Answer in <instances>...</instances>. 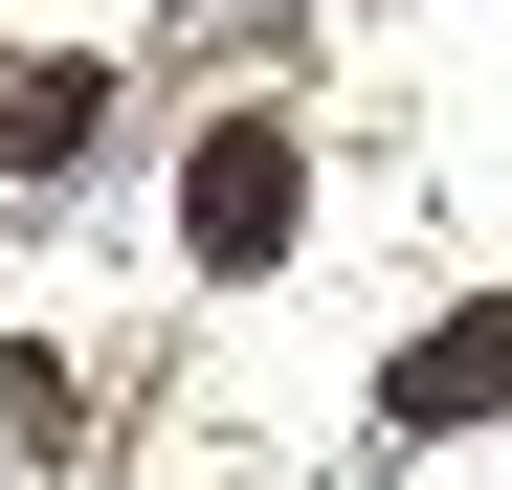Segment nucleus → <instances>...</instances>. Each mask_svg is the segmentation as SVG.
Wrapping results in <instances>:
<instances>
[{
    "mask_svg": "<svg viewBox=\"0 0 512 490\" xmlns=\"http://www.w3.org/2000/svg\"><path fill=\"white\" fill-rule=\"evenodd\" d=\"M290 223H312V134H290V112H223L201 179H179V245H201V268H268Z\"/></svg>",
    "mask_w": 512,
    "mask_h": 490,
    "instance_id": "1",
    "label": "nucleus"
},
{
    "mask_svg": "<svg viewBox=\"0 0 512 490\" xmlns=\"http://www.w3.org/2000/svg\"><path fill=\"white\" fill-rule=\"evenodd\" d=\"M401 424H490V401H512V312H446V335H401Z\"/></svg>",
    "mask_w": 512,
    "mask_h": 490,
    "instance_id": "2",
    "label": "nucleus"
},
{
    "mask_svg": "<svg viewBox=\"0 0 512 490\" xmlns=\"http://www.w3.org/2000/svg\"><path fill=\"white\" fill-rule=\"evenodd\" d=\"M90 134H112V67H23V90H0V156H23V179H67Z\"/></svg>",
    "mask_w": 512,
    "mask_h": 490,
    "instance_id": "3",
    "label": "nucleus"
}]
</instances>
